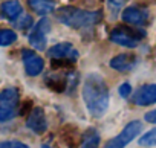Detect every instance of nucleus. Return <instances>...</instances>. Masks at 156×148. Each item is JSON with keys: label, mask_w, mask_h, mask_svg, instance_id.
Segmentation results:
<instances>
[{"label": "nucleus", "mask_w": 156, "mask_h": 148, "mask_svg": "<svg viewBox=\"0 0 156 148\" xmlns=\"http://www.w3.org/2000/svg\"><path fill=\"white\" fill-rule=\"evenodd\" d=\"M0 148H29V145L20 140H5L0 142Z\"/></svg>", "instance_id": "22"}, {"label": "nucleus", "mask_w": 156, "mask_h": 148, "mask_svg": "<svg viewBox=\"0 0 156 148\" xmlns=\"http://www.w3.org/2000/svg\"><path fill=\"white\" fill-rule=\"evenodd\" d=\"M100 145V134L95 128H87L83 134V140L80 148H98Z\"/></svg>", "instance_id": "17"}, {"label": "nucleus", "mask_w": 156, "mask_h": 148, "mask_svg": "<svg viewBox=\"0 0 156 148\" xmlns=\"http://www.w3.org/2000/svg\"><path fill=\"white\" fill-rule=\"evenodd\" d=\"M144 31L138 29V28H129V26H116L112 29L110 32V41H113L115 44H119L122 47H129L133 49L138 46V43L142 40L144 37Z\"/></svg>", "instance_id": "3"}, {"label": "nucleus", "mask_w": 156, "mask_h": 148, "mask_svg": "<svg viewBox=\"0 0 156 148\" xmlns=\"http://www.w3.org/2000/svg\"><path fill=\"white\" fill-rule=\"evenodd\" d=\"M132 102L141 107H147L156 102V84H145L139 87L132 96Z\"/></svg>", "instance_id": "8"}, {"label": "nucleus", "mask_w": 156, "mask_h": 148, "mask_svg": "<svg viewBox=\"0 0 156 148\" xmlns=\"http://www.w3.org/2000/svg\"><path fill=\"white\" fill-rule=\"evenodd\" d=\"M46 52H48V57L51 60H72V61H76V58H78V50L70 43H66V41L54 44Z\"/></svg>", "instance_id": "7"}, {"label": "nucleus", "mask_w": 156, "mask_h": 148, "mask_svg": "<svg viewBox=\"0 0 156 148\" xmlns=\"http://www.w3.org/2000/svg\"><path fill=\"white\" fill-rule=\"evenodd\" d=\"M139 145L141 146H156V127L139 137Z\"/></svg>", "instance_id": "20"}, {"label": "nucleus", "mask_w": 156, "mask_h": 148, "mask_svg": "<svg viewBox=\"0 0 156 148\" xmlns=\"http://www.w3.org/2000/svg\"><path fill=\"white\" fill-rule=\"evenodd\" d=\"M22 58L25 64V72L28 77H37L44 69V60L34 50L31 49H23L22 50Z\"/></svg>", "instance_id": "5"}, {"label": "nucleus", "mask_w": 156, "mask_h": 148, "mask_svg": "<svg viewBox=\"0 0 156 148\" xmlns=\"http://www.w3.org/2000/svg\"><path fill=\"white\" fill-rule=\"evenodd\" d=\"M22 12H23V8L19 0H6V2L2 3V14L9 20H16Z\"/></svg>", "instance_id": "15"}, {"label": "nucleus", "mask_w": 156, "mask_h": 148, "mask_svg": "<svg viewBox=\"0 0 156 148\" xmlns=\"http://www.w3.org/2000/svg\"><path fill=\"white\" fill-rule=\"evenodd\" d=\"M118 92H119V95H121L122 98H129V96L132 95V86H130L129 83H122V84L119 86Z\"/></svg>", "instance_id": "23"}, {"label": "nucleus", "mask_w": 156, "mask_h": 148, "mask_svg": "<svg viewBox=\"0 0 156 148\" xmlns=\"http://www.w3.org/2000/svg\"><path fill=\"white\" fill-rule=\"evenodd\" d=\"M136 61H138V58H136L135 53L126 52V53H119V55L113 57L109 61V66L112 69L118 70V72H129V70H132L136 66Z\"/></svg>", "instance_id": "10"}, {"label": "nucleus", "mask_w": 156, "mask_h": 148, "mask_svg": "<svg viewBox=\"0 0 156 148\" xmlns=\"http://www.w3.org/2000/svg\"><path fill=\"white\" fill-rule=\"evenodd\" d=\"M144 119H145L147 122H150V124H156V110L147 112L145 116H144Z\"/></svg>", "instance_id": "25"}, {"label": "nucleus", "mask_w": 156, "mask_h": 148, "mask_svg": "<svg viewBox=\"0 0 156 148\" xmlns=\"http://www.w3.org/2000/svg\"><path fill=\"white\" fill-rule=\"evenodd\" d=\"M29 8L38 14V15H46L54 12L55 9V0H28Z\"/></svg>", "instance_id": "14"}, {"label": "nucleus", "mask_w": 156, "mask_h": 148, "mask_svg": "<svg viewBox=\"0 0 156 148\" xmlns=\"http://www.w3.org/2000/svg\"><path fill=\"white\" fill-rule=\"evenodd\" d=\"M41 148H52V146H49V145H46V143H44V145H41Z\"/></svg>", "instance_id": "26"}, {"label": "nucleus", "mask_w": 156, "mask_h": 148, "mask_svg": "<svg viewBox=\"0 0 156 148\" xmlns=\"http://www.w3.org/2000/svg\"><path fill=\"white\" fill-rule=\"evenodd\" d=\"M26 127L34 131L35 134H43L48 130V118L41 107H32V110L28 115Z\"/></svg>", "instance_id": "6"}, {"label": "nucleus", "mask_w": 156, "mask_h": 148, "mask_svg": "<svg viewBox=\"0 0 156 148\" xmlns=\"http://www.w3.org/2000/svg\"><path fill=\"white\" fill-rule=\"evenodd\" d=\"M29 44L37 50H46V32H43L37 25L29 34Z\"/></svg>", "instance_id": "16"}, {"label": "nucleus", "mask_w": 156, "mask_h": 148, "mask_svg": "<svg viewBox=\"0 0 156 148\" xmlns=\"http://www.w3.org/2000/svg\"><path fill=\"white\" fill-rule=\"evenodd\" d=\"M46 86L54 90V92H66V89L69 87V75H63V73H51L44 78Z\"/></svg>", "instance_id": "12"}, {"label": "nucleus", "mask_w": 156, "mask_h": 148, "mask_svg": "<svg viewBox=\"0 0 156 148\" xmlns=\"http://www.w3.org/2000/svg\"><path fill=\"white\" fill-rule=\"evenodd\" d=\"M19 102H20V95L16 87H6L0 92V107L17 108Z\"/></svg>", "instance_id": "13"}, {"label": "nucleus", "mask_w": 156, "mask_h": 148, "mask_svg": "<svg viewBox=\"0 0 156 148\" xmlns=\"http://www.w3.org/2000/svg\"><path fill=\"white\" fill-rule=\"evenodd\" d=\"M121 19L122 22L129 23V25H133V26H141L147 22L148 19V12L147 9L141 8V6H127L122 14H121Z\"/></svg>", "instance_id": "9"}, {"label": "nucleus", "mask_w": 156, "mask_h": 148, "mask_svg": "<svg viewBox=\"0 0 156 148\" xmlns=\"http://www.w3.org/2000/svg\"><path fill=\"white\" fill-rule=\"evenodd\" d=\"M141 131H142V122L141 121H132L121 130V133L118 136L107 140L104 148H126Z\"/></svg>", "instance_id": "4"}, {"label": "nucleus", "mask_w": 156, "mask_h": 148, "mask_svg": "<svg viewBox=\"0 0 156 148\" xmlns=\"http://www.w3.org/2000/svg\"><path fill=\"white\" fill-rule=\"evenodd\" d=\"M83 101L94 118H103L109 108L110 93L104 78L97 72L87 73L83 83Z\"/></svg>", "instance_id": "1"}, {"label": "nucleus", "mask_w": 156, "mask_h": 148, "mask_svg": "<svg viewBox=\"0 0 156 148\" xmlns=\"http://www.w3.org/2000/svg\"><path fill=\"white\" fill-rule=\"evenodd\" d=\"M57 20L72 29H83L92 28L94 25L100 23L103 19L101 11H87L76 6H61L57 12Z\"/></svg>", "instance_id": "2"}, {"label": "nucleus", "mask_w": 156, "mask_h": 148, "mask_svg": "<svg viewBox=\"0 0 156 148\" xmlns=\"http://www.w3.org/2000/svg\"><path fill=\"white\" fill-rule=\"evenodd\" d=\"M60 137H61L63 143L67 148H78L81 145V140H83V136H81L80 130H78L75 125H70V124L63 127Z\"/></svg>", "instance_id": "11"}, {"label": "nucleus", "mask_w": 156, "mask_h": 148, "mask_svg": "<svg viewBox=\"0 0 156 148\" xmlns=\"http://www.w3.org/2000/svg\"><path fill=\"white\" fill-rule=\"evenodd\" d=\"M32 110V101L31 99H28V101H25L23 102V105H22V108H20V115H29V112Z\"/></svg>", "instance_id": "24"}, {"label": "nucleus", "mask_w": 156, "mask_h": 148, "mask_svg": "<svg viewBox=\"0 0 156 148\" xmlns=\"http://www.w3.org/2000/svg\"><path fill=\"white\" fill-rule=\"evenodd\" d=\"M14 22V26L17 28V29H22V31H25V29H29L32 25H34V20H32V17L29 15V14H26V12H22L16 20H12Z\"/></svg>", "instance_id": "18"}, {"label": "nucleus", "mask_w": 156, "mask_h": 148, "mask_svg": "<svg viewBox=\"0 0 156 148\" xmlns=\"http://www.w3.org/2000/svg\"><path fill=\"white\" fill-rule=\"evenodd\" d=\"M17 40V34L12 29H0V47L12 44Z\"/></svg>", "instance_id": "19"}, {"label": "nucleus", "mask_w": 156, "mask_h": 148, "mask_svg": "<svg viewBox=\"0 0 156 148\" xmlns=\"http://www.w3.org/2000/svg\"><path fill=\"white\" fill-rule=\"evenodd\" d=\"M17 116V108H5L0 107V124L8 122L11 119H14Z\"/></svg>", "instance_id": "21"}]
</instances>
